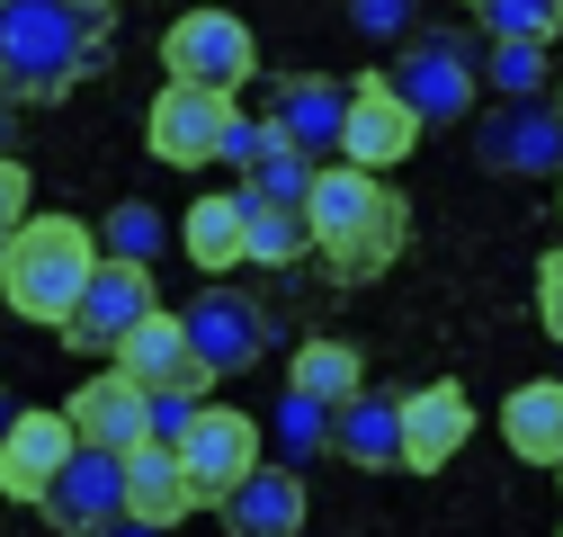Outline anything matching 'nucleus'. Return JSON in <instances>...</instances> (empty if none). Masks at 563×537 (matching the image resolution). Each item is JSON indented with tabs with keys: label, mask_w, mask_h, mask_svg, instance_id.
<instances>
[{
	"label": "nucleus",
	"mask_w": 563,
	"mask_h": 537,
	"mask_svg": "<svg viewBox=\"0 0 563 537\" xmlns=\"http://www.w3.org/2000/svg\"><path fill=\"white\" fill-rule=\"evenodd\" d=\"M305 216H313V251H322V268H331L340 287L385 278V268L402 260V233H411V207L394 197V179L349 171V162H322Z\"/></svg>",
	"instance_id": "f257e3e1"
},
{
	"label": "nucleus",
	"mask_w": 563,
	"mask_h": 537,
	"mask_svg": "<svg viewBox=\"0 0 563 537\" xmlns=\"http://www.w3.org/2000/svg\"><path fill=\"white\" fill-rule=\"evenodd\" d=\"M162 242H170V224L144 207V197L108 207V224H99V251H108V260H134V268H153V260H162Z\"/></svg>",
	"instance_id": "a878e982"
},
{
	"label": "nucleus",
	"mask_w": 563,
	"mask_h": 537,
	"mask_svg": "<svg viewBox=\"0 0 563 537\" xmlns=\"http://www.w3.org/2000/svg\"><path fill=\"white\" fill-rule=\"evenodd\" d=\"M10 134H19V99H10V90H0V144H10Z\"/></svg>",
	"instance_id": "72a5a7b5"
},
{
	"label": "nucleus",
	"mask_w": 563,
	"mask_h": 537,
	"mask_svg": "<svg viewBox=\"0 0 563 537\" xmlns=\"http://www.w3.org/2000/svg\"><path fill=\"white\" fill-rule=\"evenodd\" d=\"M340 125H349V90L322 81V73H287L277 81V108H268V134L277 144H296V153H340Z\"/></svg>",
	"instance_id": "dca6fc26"
},
{
	"label": "nucleus",
	"mask_w": 563,
	"mask_h": 537,
	"mask_svg": "<svg viewBox=\"0 0 563 537\" xmlns=\"http://www.w3.org/2000/svg\"><path fill=\"white\" fill-rule=\"evenodd\" d=\"M474 439V394L456 376L402 394V465L411 475H439V465H456V448Z\"/></svg>",
	"instance_id": "2eb2a0df"
},
{
	"label": "nucleus",
	"mask_w": 563,
	"mask_h": 537,
	"mask_svg": "<svg viewBox=\"0 0 563 537\" xmlns=\"http://www.w3.org/2000/svg\"><path fill=\"white\" fill-rule=\"evenodd\" d=\"M99 63H108V19L99 10H73V0H10L0 10V90L19 108L63 99Z\"/></svg>",
	"instance_id": "f03ea898"
},
{
	"label": "nucleus",
	"mask_w": 563,
	"mask_h": 537,
	"mask_svg": "<svg viewBox=\"0 0 563 537\" xmlns=\"http://www.w3.org/2000/svg\"><path fill=\"white\" fill-rule=\"evenodd\" d=\"M179 251L206 268V278L242 268V260H251V197H242V188H206L197 207L179 216Z\"/></svg>",
	"instance_id": "f3484780"
},
{
	"label": "nucleus",
	"mask_w": 563,
	"mask_h": 537,
	"mask_svg": "<svg viewBox=\"0 0 563 537\" xmlns=\"http://www.w3.org/2000/svg\"><path fill=\"white\" fill-rule=\"evenodd\" d=\"M216 519H224V537H305V475L296 465H260Z\"/></svg>",
	"instance_id": "aec40b11"
},
{
	"label": "nucleus",
	"mask_w": 563,
	"mask_h": 537,
	"mask_svg": "<svg viewBox=\"0 0 563 537\" xmlns=\"http://www.w3.org/2000/svg\"><path fill=\"white\" fill-rule=\"evenodd\" d=\"M358 28L367 36H402L411 28V0H358Z\"/></svg>",
	"instance_id": "473e14b6"
},
{
	"label": "nucleus",
	"mask_w": 563,
	"mask_h": 537,
	"mask_svg": "<svg viewBox=\"0 0 563 537\" xmlns=\"http://www.w3.org/2000/svg\"><path fill=\"white\" fill-rule=\"evenodd\" d=\"M188 341L206 359V376H251L268 359V314L242 296V287H197L188 305Z\"/></svg>",
	"instance_id": "9b49d317"
},
{
	"label": "nucleus",
	"mask_w": 563,
	"mask_h": 537,
	"mask_svg": "<svg viewBox=\"0 0 563 537\" xmlns=\"http://www.w3.org/2000/svg\"><path fill=\"white\" fill-rule=\"evenodd\" d=\"M331 457H340V465H367V475L402 465V394H358V403L331 421Z\"/></svg>",
	"instance_id": "4be33fe9"
},
{
	"label": "nucleus",
	"mask_w": 563,
	"mask_h": 537,
	"mask_svg": "<svg viewBox=\"0 0 563 537\" xmlns=\"http://www.w3.org/2000/svg\"><path fill=\"white\" fill-rule=\"evenodd\" d=\"M188 511H197V484H188L179 448L144 439V448L125 457V519H144V528H179Z\"/></svg>",
	"instance_id": "6ab92c4d"
},
{
	"label": "nucleus",
	"mask_w": 563,
	"mask_h": 537,
	"mask_svg": "<svg viewBox=\"0 0 563 537\" xmlns=\"http://www.w3.org/2000/svg\"><path fill=\"white\" fill-rule=\"evenodd\" d=\"M537 322H545L554 341H563V242L537 260Z\"/></svg>",
	"instance_id": "2f4dec72"
},
{
	"label": "nucleus",
	"mask_w": 563,
	"mask_h": 537,
	"mask_svg": "<svg viewBox=\"0 0 563 537\" xmlns=\"http://www.w3.org/2000/svg\"><path fill=\"white\" fill-rule=\"evenodd\" d=\"M313 251V216L305 207H260L251 197V268H296Z\"/></svg>",
	"instance_id": "393cba45"
},
{
	"label": "nucleus",
	"mask_w": 563,
	"mask_h": 537,
	"mask_svg": "<svg viewBox=\"0 0 563 537\" xmlns=\"http://www.w3.org/2000/svg\"><path fill=\"white\" fill-rule=\"evenodd\" d=\"M10 421H19V403H10V394H0V439H10Z\"/></svg>",
	"instance_id": "c9c22d12"
},
{
	"label": "nucleus",
	"mask_w": 563,
	"mask_h": 537,
	"mask_svg": "<svg viewBox=\"0 0 563 537\" xmlns=\"http://www.w3.org/2000/svg\"><path fill=\"white\" fill-rule=\"evenodd\" d=\"M0 10H10V0H0Z\"/></svg>",
	"instance_id": "ea45409f"
},
{
	"label": "nucleus",
	"mask_w": 563,
	"mask_h": 537,
	"mask_svg": "<svg viewBox=\"0 0 563 537\" xmlns=\"http://www.w3.org/2000/svg\"><path fill=\"white\" fill-rule=\"evenodd\" d=\"M554 537H563V528H554Z\"/></svg>",
	"instance_id": "79ce46f5"
},
{
	"label": "nucleus",
	"mask_w": 563,
	"mask_h": 537,
	"mask_svg": "<svg viewBox=\"0 0 563 537\" xmlns=\"http://www.w3.org/2000/svg\"><path fill=\"white\" fill-rule=\"evenodd\" d=\"M394 90H402V108H411L420 125H456V117H474L483 73H474V54H465L456 36H411V45L394 54Z\"/></svg>",
	"instance_id": "423d86ee"
},
{
	"label": "nucleus",
	"mask_w": 563,
	"mask_h": 537,
	"mask_svg": "<svg viewBox=\"0 0 563 537\" xmlns=\"http://www.w3.org/2000/svg\"><path fill=\"white\" fill-rule=\"evenodd\" d=\"M313 179H322V162L268 134V153H260V171L242 179V197H260V207H313Z\"/></svg>",
	"instance_id": "b1692460"
},
{
	"label": "nucleus",
	"mask_w": 563,
	"mask_h": 537,
	"mask_svg": "<svg viewBox=\"0 0 563 537\" xmlns=\"http://www.w3.org/2000/svg\"><path fill=\"white\" fill-rule=\"evenodd\" d=\"M420 153V117L402 108V90H394V73H358L349 81V125H340V162L349 171H394V162H411Z\"/></svg>",
	"instance_id": "0eeeda50"
},
{
	"label": "nucleus",
	"mask_w": 563,
	"mask_h": 537,
	"mask_svg": "<svg viewBox=\"0 0 563 537\" xmlns=\"http://www.w3.org/2000/svg\"><path fill=\"white\" fill-rule=\"evenodd\" d=\"M73 457H81V439H73V421H63V413H19L10 439H0V493L27 502V511H45L54 475H63Z\"/></svg>",
	"instance_id": "4468645a"
},
{
	"label": "nucleus",
	"mask_w": 563,
	"mask_h": 537,
	"mask_svg": "<svg viewBox=\"0 0 563 537\" xmlns=\"http://www.w3.org/2000/svg\"><path fill=\"white\" fill-rule=\"evenodd\" d=\"M45 519H54V537H108V528H125V457L81 448V457L54 475Z\"/></svg>",
	"instance_id": "f8f14e48"
},
{
	"label": "nucleus",
	"mask_w": 563,
	"mask_h": 537,
	"mask_svg": "<svg viewBox=\"0 0 563 537\" xmlns=\"http://www.w3.org/2000/svg\"><path fill=\"white\" fill-rule=\"evenodd\" d=\"M287 394L322 403V413H349V403L367 394V359H358V341H331V331H313V341L287 359Z\"/></svg>",
	"instance_id": "412c9836"
},
{
	"label": "nucleus",
	"mask_w": 563,
	"mask_h": 537,
	"mask_svg": "<svg viewBox=\"0 0 563 537\" xmlns=\"http://www.w3.org/2000/svg\"><path fill=\"white\" fill-rule=\"evenodd\" d=\"M117 368L144 385V394H179V385H206V359H197V341H188V314H153L134 341L117 350Z\"/></svg>",
	"instance_id": "a211bd4d"
},
{
	"label": "nucleus",
	"mask_w": 563,
	"mask_h": 537,
	"mask_svg": "<svg viewBox=\"0 0 563 537\" xmlns=\"http://www.w3.org/2000/svg\"><path fill=\"white\" fill-rule=\"evenodd\" d=\"M474 162L483 171H510V179H563V108L554 99H501L474 125Z\"/></svg>",
	"instance_id": "6e6552de"
},
{
	"label": "nucleus",
	"mask_w": 563,
	"mask_h": 537,
	"mask_svg": "<svg viewBox=\"0 0 563 537\" xmlns=\"http://www.w3.org/2000/svg\"><path fill=\"white\" fill-rule=\"evenodd\" d=\"M36 216V179H27V162L19 153H0V251H10V233Z\"/></svg>",
	"instance_id": "c756f323"
},
{
	"label": "nucleus",
	"mask_w": 563,
	"mask_h": 537,
	"mask_svg": "<svg viewBox=\"0 0 563 537\" xmlns=\"http://www.w3.org/2000/svg\"><path fill=\"white\" fill-rule=\"evenodd\" d=\"M474 10H483V0H474Z\"/></svg>",
	"instance_id": "a19ab883"
},
{
	"label": "nucleus",
	"mask_w": 563,
	"mask_h": 537,
	"mask_svg": "<svg viewBox=\"0 0 563 537\" xmlns=\"http://www.w3.org/2000/svg\"><path fill=\"white\" fill-rule=\"evenodd\" d=\"M483 81H492V99H545L554 63H545V45H492Z\"/></svg>",
	"instance_id": "cd10ccee"
},
{
	"label": "nucleus",
	"mask_w": 563,
	"mask_h": 537,
	"mask_svg": "<svg viewBox=\"0 0 563 537\" xmlns=\"http://www.w3.org/2000/svg\"><path fill=\"white\" fill-rule=\"evenodd\" d=\"M162 73L170 81H188V90H242L251 73H260V36L233 19V10H188V19H170V36H162Z\"/></svg>",
	"instance_id": "20e7f679"
},
{
	"label": "nucleus",
	"mask_w": 563,
	"mask_h": 537,
	"mask_svg": "<svg viewBox=\"0 0 563 537\" xmlns=\"http://www.w3.org/2000/svg\"><path fill=\"white\" fill-rule=\"evenodd\" d=\"M501 439L528 465H563V376H528L501 403Z\"/></svg>",
	"instance_id": "5701e85b"
},
{
	"label": "nucleus",
	"mask_w": 563,
	"mask_h": 537,
	"mask_svg": "<svg viewBox=\"0 0 563 537\" xmlns=\"http://www.w3.org/2000/svg\"><path fill=\"white\" fill-rule=\"evenodd\" d=\"M179 465H188V484H197V502H233L251 475H260V421L242 413V403H206V421L179 439Z\"/></svg>",
	"instance_id": "9d476101"
},
{
	"label": "nucleus",
	"mask_w": 563,
	"mask_h": 537,
	"mask_svg": "<svg viewBox=\"0 0 563 537\" xmlns=\"http://www.w3.org/2000/svg\"><path fill=\"white\" fill-rule=\"evenodd\" d=\"M108 537H170V528H144V519H125V528H108Z\"/></svg>",
	"instance_id": "f704fd0d"
},
{
	"label": "nucleus",
	"mask_w": 563,
	"mask_h": 537,
	"mask_svg": "<svg viewBox=\"0 0 563 537\" xmlns=\"http://www.w3.org/2000/svg\"><path fill=\"white\" fill-rule=\"evenodd\" d=\"M554 484H563V465H554Z\"/></svg>",
	"instance_id": "58836bf2"
},
{
	"label": "nucleus",
	"mask_w": 563,
	"mask_h": 537,
	"mask_svg": "<svg viewBox=\"0 0 563 537\" xmlns=\"http://www.w3.org/2000/svg\"><path fill=\"white\" fill-rule=\"evenodd\" d=\"M162 314V296H153V268H134V260H99V278H90V296L73 305V322H63V341L73 350H125L134 331H144Z\"/></svg>",
	"instance_id": "1a4fd4ad"
},
{
	"label": "nucleus",
	"mask_w": 563,
	"mask_h": 537,
	"mask_svg": "<svg viewBox=\"0 0 563 537\" xmlns=\"http://www.w3.org/2000/svg\"><path fill=\"white\" fill-rule=\"evenodd\" d=\"M554 108H563V81H554Z\"/></svg>",
	"instance_id": "4c0bfd02"
},
{
	"label": "nucleus",
	"mask_w": 563,
	"mask_h": 537,
	"mask_svg": "<svg viewBox=\"0 0 563 537\" xmlns=\"http://www.w3.org/2000/svg\"><path fill=\"white\" fill-rule=\"evenodd\" d=\"M99 233L81 224V216H27L19 233H10V251H0V296H10V314L19 322H73V305L90 296V278H99Z\"/></svg>",
	"instance_id": "7ed1b4c3"
},
{
	"label": "nucleus",
	"mask_w": 563,
	"mask_h": 537,
	"mask_svg": "<svg viewBox=\"0 0 563 537\" xmlns=\"http://www.w3.org/2000/svg\"><path fill=\"white\" fill-rule=\"evenodd\" d=\"M206 421V385H179V394H153V439L162 448H179L188 430Z\"/></svg>",
	"instance_id": "7c9ffc66"
},
{
	"label": "nucleus",
	"mask_w": 563,
	"mask_h": 537,
	"mask_svg": "<svg viewBox=\"0 0 563 537\" xmlns=\"http://www.w3.org/2000/svg\"><path fill=\"white\" fill-rule=\"evenodd\" d=\"M63 421H73V439L81 448H108V457H134L153 439V394L134 385L125 368H99L73 403H63Z\"/></svg>",
	"instance_id": "ddd939ff"
},
{
	"label": "nucleus",
	"mask_w": 563,
	"mask_h": 537,
	"mask_svg": "<svg viewBox=\"0 0 563 537\" xmlns=\"http://www.w3.org/2000/svg\"><path fill=\"white\" fill-rule=\"evenodd\" d=\"M233 125H242V108H233L224 90L162 81L153 108H144V144H153V162H170V171H206V162H224Z\"/></svg>",
	"instance_id": "39448f33"
},
{
	"label": "nucleus",
	"mask_w": 563,
	"mask_h": 537,
	"mask_svg": "<svg viewBox=\"0 0 563 537\" xmlns=\"http://www.w3.org/2000/svg\"><path fill=\"white\" fill-rule=\"evenodd\" d=\"M73 10H99V19H108V10H117V0H73Z\"/></svg>",
	"instance_id": "e433bc0d"
},
{
	"label": "nucleus",
	"mask_w": 563,
	"mask_h": 537,
	"mask_svg": "<svg viewBox=\"0 0 563 537\" xmlns=\"http://www.w3.org/2000/svg\"><path fill=\"white\" fill-rule=\"evenodd\" d=\"M563 28V0H483V36L492 45H545Z\"/></svg>",
	"instance_id": "bb28decb"
},
{
	"label": "nucleus",
	"mask_w": 563,
	"mask_h": 537,
	"mask_svg": "<svg viewBox=\"0 0 563 537\" xmlns=\"http://www.w3.org/2000/svg\"><path fill=\"white\" fill-rule=\"evenodd\" d=\"M331 421H340V413H322V403L287 394V403H277V457H287V465L322 457V448H331Z\"/></svg>",
	"instance_id": "c85d7f7f"
}]
</instances>
